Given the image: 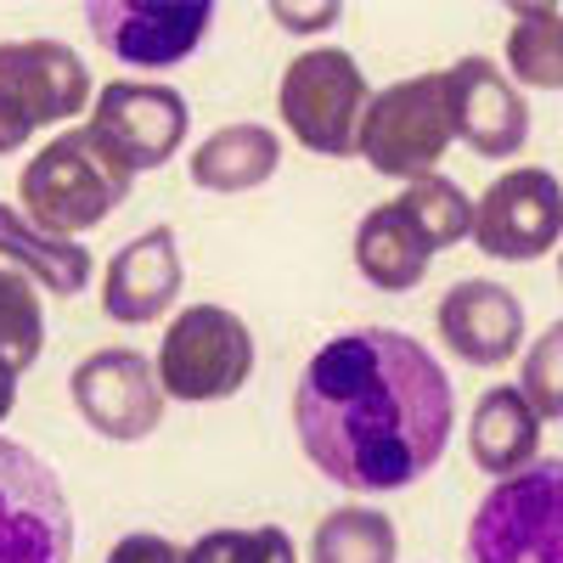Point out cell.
I'll return each mask as SVG.
<instances>
[{"mask_svg": "<svg viewBox=\"0 0 563 563\" xmlns=\"http://www.w3.org/2000/svg\"><path fill=\"white\" fill-rule=\"evenodd\" d=\"M130 186H135V175L119 164V153L90 124H79L29 158V169L18 180V198L40 231L74 238V231L102 225L130 198Z\"/></svg>", "mask_w": 563, "mask_h": 563, "instance_id": "2", "label": "cell"}, {"mask_svg": "<svg viewBox=\"0 0 563 563\" xmlns=\"http://www.w3.org/2000/svg\"><path fill=\"white\" fill-rule=\"evenodd\" d=\"M434 321H440L445 350L462 355L467 366H501L525 350V305H519V294H507L490 276L456 282L440 299Z\"/></svg>", "mask_w": 563, "mask_h": 563, "instance_id": "14", "label": "cell"}, {"mask_svg": "<svg viewBox=\"0 0 563 563\" xmlns=\"http://www.w3.org/2000/svg\"><path fill=\"white\" fill-rule=\"evenodd\" d=\"M395 203L411 214V225L422 231V243H429L434 254L451 249V243H462V238H474V198H467L456 180H445L440 169L411 180Z\"/></svg>", "mask_w": 563, "mask_h": 563, "instance_id": "22", "label": "cell"}, {"mask_svg": "<svg viewBox=\"0 0 563 563\" xmlns=\"http://www.w3.org/2000/svg\"><path fill=\"white\" fill-rule=\"evenodd\" d=\"M467 563H563V462H530L479 501L467 525Z\"/></svg>", "mask_w": 563, "mask_h": 563, "instance_id": "3", "label": "cell"}, {"mask_svg": "<svg viewBox=\"0 0 563 563\" xmlns=\"http://www.w3.org/2000/svg\"><path fill=\"white\" fill-rule=\"evenodd\" d=\"M90 130H97L108 147L119 153V164L135 169H164L180 141H186V97L175 85H141V79H108L97 113H90Z\"/></svg>", "mask_w": 563, "mask_h": 563, "instance_id": "12", "label": "cell"}, {"mask_svg": "<svg viewBox=\"0 0 563 563\" xmlns=\"http://www.w3.org/2000/svg\"><path fill=\"white\" fill-rule=\"evenodd\" d=\"M451 147V108H445V74H417L395 79L389 90L366 102L355 153L395 180H422Z\"/></svg>", "mask_w": 563, "mask_h": 563, "instance_id": "4", "label": "cell"}, {"mask_svg": "<svg viewBox=\"0 0 563 563\" xmlns=\"http://www.w3.org/2000/svg\"><path fill=\"white\" fill-rule=\"evenodd\" d=\"M558 276H563V254H558Z\"/></svg>", "mask_w": 563, "mask_h": 563, "instance_id": "29", "label": "cell"}, {"mask_svg": "<svg viewBox=\"0 0 563 563\" xmlns=\"http://www.w3.org/2000/svg\"><path fill=\"white\" fill-rule=\"evenodd\" d=\"M519 395L541 422H563V321H552L547 333L525 350L519 366Z\"/></svg>", "mask_w": 563, "mask_h": 563, "instance_id": "25", "label": "cell"}, {"mask_svg": "<svg viewBox=\"0 0 563 563\" xmlns=\"http://www.w3.org/2000/svg\"><path fill=\"white\" fill-rule=\"evenodd\" d=\"M271 18L282 23V29H294V34H310V29H327V23H339V7H310V12H299V7H271Z\"/></svg>", "mask_w": 563, "mask_h": 563, "instance_id": "27", "label": "cell"}, {"mask_svg": "<svg viewBox=\"0 0 563 563\" xmlns=\"http://www.w3.org/2000/svg\"><path fill=\"white\" fill-rule=\"evenodd\" d=\"M254 378V333L238 310L192 305L169 321L158 350V384L169 400H225Z\"/></svg>", "mask_w": 563, "mask_h": 563, "instance_id": "6", "label": "cell"}, {"mask_svg": "<svg viewBox=\"0 0 563 563\" xmlns=\"http://www.w3.org/2000/svg\"><path fill=\"white\" fill-rule=\"evenodd\" d=\"M434 265V249L422 243V231L411 225V214L400 203H378L366 209L355 225V271L372 282L378 294H411Z\"/></svg>", "mask_w": 563, "mask_h": 563, "instance_id": "16", "label": "cell"}, {"mask_svg": "<svg viewBox=\"0 0 563 563\" xmlns=\"http://www.w3.org/2000/svg\"><path fill=\"white\" fill-rule=\"evenodd\" d=\"M282 164V141L265 124H220L192 153V186L203 192H254Z\"/></svg>", "mask_w": 563, "mask_h": 563, "instance_id": "19", "label": "cell"}, {"mask_svg": "<svg viewBox=\"0 0 563 563\" xmlns=\"http://www.w3.org/2000/svg\"><path fill=\"white\" fill-rule=\"evenodd\" d=\"M74 512L52 462L0 440V563H68Z\"/></svg>", "mask_w": 563, "mask_h": 563, "instance_id": "8", "label": "cell"}, {"mask_svg": "<svg viewBox=\"0 0 563 563\" xmlns=\"http://www.w3.org/2000/svg\"><path fill=\"white\" fill-rule=\"evenodd\" d=\"M186 563H299L288 530L260 525V530H209L192 541Z\"/></svg>", "mask_w": 563, "mask_h": 563, "instance_id": "24", "label": "cell"}, {"mask_svg": "<svg viewBox=\"0 0 563 563\" xmlns=\"http://www.w3.org/2000/svg\"><path fill=\"white\" fill-rule=\"evenodd\" d=\"M90 34L130 68H169L203 45L214 7L209 0H90Z\"/></svg>", "mask_w": 563, "mask_h": 563, "instance_id": "10", "label": "cell"}, {"mask_svg": "<svg viewBox=\"0 0 563 563\" xmlns=\"http://www.w3.org/2000/svg\"><path fill=\"white\" fill-rule=\"evenodd\" d=\"M45 350V310L34 282L12 265H0V366L29 372Z\"/></svg>", "mask_w": 563, "mask_h": 563, "instance_id": "23", "label": "cell"}, {"mask_svg": "<svg viewBox=\"0 0 563 563\" xmlns=\"http://www.w3.org/2000/svg\"><path fill=\"white\" fill-rule=\"evenodd\" d=\"M507 68H512L519 85L563 90V12H552V7H512Z\"/></svg>", "mask_w": 563, "mask_h": 563, "instance_id": "20", "label": "cell"}, {"mask_svg": "<svg viewBox=\"0 0 563 563\" xmlns=\"http://www.w3.org/2000/svg\"><path fill=\"white\" fill-rule=\"evenodd\" d=\"M74 406L79 417L97 429L102 440H147L158 422H164V384H158V366L141 355V350H97L74 366Z\"/></svg>", "mask_w": 563, "mask_h": 563, "instance_id": "11", "label": "cell"}, {"mask_svg": "<svg viewBox=\"0 0 563 563\" xmlns=\"http://www.w3.org/2000/svg\"><path fill=\"white\" fill-rule=\"evenodd\" d=\"M108 563H186V552H180L175 541H164V536L135 530V536H124V541L108 552Z\"/></svg>", "mask_w": 563, "mask_h": 563, "instance_id": "26", "label": "cell"}, {"mask_svg": "<svg viewBox=\"0 0 563 563\" xmlns=\"http://www.w3.org/2000/svg\"><path fill=\"white\" fill-rule=\"evenodd\" d=\"M366 102H372L366 74L355 68L350 52H333V45L299 52L282 68V85H276L282 124L294 130V141L305 153H321V158H350L355 153Z\"/></svg>", "mask_w": 563, "mask_h": 563, "instance_id": "5", "label": "cell"}, {"mask_svg": "<svg viewBox=\"0 0 563 563\" xmlns=\"http://www.w3.org/2000/svg\"><path fill=\"white\" fill-rule=\"evenodd\" d=\"M0 260H12V271H23L29 282H40V288L57 294V299L85 294L90 271H97L74 238H52V231H40L12 203H0Z\"/></svg>", "mask_w": 563, "mask_h": 563, "instance_id": "18", "label": "cell"}, {"mask_svg": "<svg viewBox=\"0 0 563 563\" xmlns=\"http://www.w3.org/2000/svg\"><path fill=\"white\" fill-rule=\"evenodd\" d=\"M180 294V249H175V231L169 225H153L130 238L113 260H108V276H102V310L124 327H141L175 305Z\"/></svg>", "mask_w": 563, "mask_h": 563, "instance_id": "15", "label": "cell"}, {"mask_svg": "<svg viewBox=\"0 0 563 563\" xmlns=\"http://www.w3.org/2000/svg\"><path fill=\"white\" fill-rule=\"evenodd\" d=\"M18 406V372H7V366H0V417H7Z\"/></svg>", "mask_w": 563, "mask_h": 563, "instance_id": "28", "label": "cell"}, {"mask_svg": "<svg viewBox=\"0 0 563 563\" xmlns=\"http://www.w3.org/2000/svg\"><path fill=\"white\" fill-rule=\"evenodd\" d=\"M90 102V68L63 40L0 45V153H18L45 124H63Z\"/></svg>", "mask_w": 563, "mask_h": 563, "instance_id": "7", "label": "cell"}, {"mask_svg": "<svg viewBox=\"0 0 563 563\" xmlns=\"http://www.w3.org/2000/svg\"><path fill=\"white\" fill-rule=\"evenodd\" d=\"M445 108H451V135H462L479 158L525 153L530 102L490 57H462L456 68H445Z\"/></svg>", "mask_w": 563, "mask_h": 563, "instance_id": "13", "label": "cell"}, {"mask_svg": "<svg viewBox=\"0 0 563 563\" xmlns=\"http://www.w3.org/2000/svg\"><path fill=\"white\" fill-rule=\"evenodd\" d=\"M467 451L496 479L525 474L541 451V417L530 411L519 389H485L474 406V422H467Z\"/></svg>", "mask_w": 563, "mask_h": 563, "instance_id": "17", "label": "cell"}, {"mask_svg": "<svg viewBox=\"0 0 563 563\" xmlns=\"http://www.w3.org/2000/svg\"><path fill=\"white\" fill-rule=\"evenodd\" d=\"M395 525L372 507H339L327 512L310 536V563H395Z\"/></svg>", "mask_w": 563, "mask_h": 563, "instance_id": "21", "label": "cell"}, {"mask_svg": "<svg viewBox=\"0 0 563 563\" xmlns=\"http://www.w3.org/2000/svg\"><path fill=\"white\" fill-rule=\"evenodd\" d=\"M451 378L395 327H355L327 339L294 395L305 456L333 485L378 496L434 474L451 445Z\"/></svg>", "mask_w": 563, "mask_h": 563, "instance_id": "1", "label": "cell"}, {"mask_svg": "<svg viewBox=\"0 0 563 563\" xmlns=\"http://www.w3.org/2000/svg\"><path fill=\"white\" fill-rule=\"evenodd\" d=\"M563 238V186L552 169H507L474 203V243L490 260L530 265Z\"/></svg>", "mask_w": 563, "mask_h": 563, "instance_id": "9", "label": "cell"}]
</instances>
